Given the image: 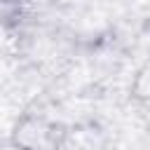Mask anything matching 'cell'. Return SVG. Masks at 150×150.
Masks as SVG:
<instances>
[{"label": "cell", "instance_id": "cell-1", "mask_svg": "<svg viewBox=\"0 0 150 150\" xmlns=\"http://www.w3.org/2000/svg\"><path fill=\"white\" fill-rule=\"evenodd\" d=\"M66 131L45 115L26 112L14 122L12 145L16 150H61Z\"/></svg>", "mask_w": 150, "mask_h": 150}, {"label": "cell", "instance_id": "cell-2", "mask_svg": "<svg viewBox=\"0 0 150 150\" xmlns=\"http://www.w3.org/2000/svg\"><path fill=\"white\" fill-rule=\"evenodd\" d=\"M136 96L138 98H150V61L138 70V77H136Z\"/></svg>", "mask_w": 150, "mask_h": 150}, {"label": "cell", "instance_id": "cell-3", "mask_svg": "<svg viewBox=\"0 0 150 150\" xmlns=\"http://www.w3.org/2000/svg\"><path fill=\"white\" fill-rule=\"evenodd\" d=\"M5 2V7H9V5H19V2H23V0H2Z\"/></svg>", "mask_w": 150, "mask_h": 150}]
</instances>
